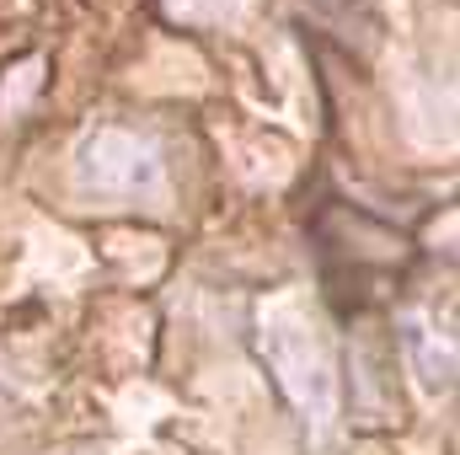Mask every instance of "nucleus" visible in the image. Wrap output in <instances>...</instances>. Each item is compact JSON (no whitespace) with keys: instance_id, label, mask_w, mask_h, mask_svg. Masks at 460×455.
I'll return each instance as SVG.
<instances>
[{"instance_id":"2","label":"nucleus","mask_w":460,"mask_h":455,"mask_svg":"<svg viewBox=\"0 0 460 455\" xmlns=\"http://www.w3.org/2000/svg\"><path fill=\"white\" fill-rule=\"evenodd\" d=\"M161 156L150 139L128 134V129H102L86 156H81V183L102 199H139V193H161Z\"/></svg>"},{"instance_id":"1","label":"nucleus","mask_w":460,"mask_h":455,"mask_svg":"<svg viewBox=\"0 0 460 455\" xmlns=\"http://www.w3.org/2000/svg\"><path fill=\"white\" fill-rule=\"evenodd\" d=\"M262 353H268L284 397L300 407V418L327 429L338 413V370H332V353H327L322 333L300 327V322H273L262 333Z\"/></svg>"}]
</instances>
